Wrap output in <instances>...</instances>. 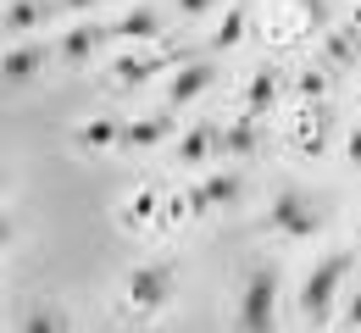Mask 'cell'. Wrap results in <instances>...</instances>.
<instances>
[{
	"instance_id": "obj_24",
	"label": "cell",
	"mask_w": 361,
	"mask_h": 333,
	"mask_svg": "<svg viewBox=\"0 0 361 333\" xmlns=\"http://www.w3.org/2000/svg\"><path fill=\"white\" fill-rule=\"evenodd\" d=\"M67 11H90V6H100V0H61Z\"/></svg>"
},
{
	"instance_id": "obj_5",
	"label": "cell",
	"mask_w": 361,
	"mask_h": 333,
	"mask_svg": "<svg viewBox=\"0 0 361 333\" xmlns=\"http://www.w3.org/2000/svg\"><path fill=\"white\" fill-rule=\"evenodd\" d=\"M212 84H217V67L212 61H183L178 73H173V84H167V100L173 106H195Z\"/></svg>"
},
{
	"instance_id": "obj_1",
	"label": "cell",
	"mask_w": 361,
	"mask_h": 333,
	"mask_svg": "<svg viewBox=\"0 0 361 333\" xmlns=\"http://www.w3.org/2000/svg\"><path fill=\"white\" fill-rule=\"evenodd\" d=\"M345 278H350V250L322 256L312 272H306V284H300V317H306L312 328H328L334 300H339V284H345Z\"/></svg>"
},
{
	"instance_id": "obj_9",
	"label": "cell",
	"mask_w": 361,
	"mask_h": 333,
	"mask_svg": "<svg viewBox=\"0 0 361 333\" xmlns=\"http://www.w3.org/2000/svg\"><path fill=\"white\" fill-rule=\"evenodd\" d=\"M167 134H173V117H139V122H123V150H156Z\"/></svg>"
},
{
	"instance_id": "obj_17",
	"label": "cell",
	"mask_w": 361,
	"mask_h": 333,
	"mask_svg": "<svg viewBox=\"0 0 361 333\" xmlns=\"http://www.w3.org/2000/svg\"><path fill=\"white\" fill-rule=\"evenodd\" d=\"M67 328V317L56 311V306H34L28 317H23V333H61Z\"/></svg>"
},
{
	"instance_id": "obj_11",
	"label": "cell",
	"mask_w": 361,
	"mask_h": 333,
	"mask_svg": "<svg viewBox=\"0 0 361 333\" xmlns=\"http://www.w3.org/2000/svg\"><path fill=\"white\" fill-rule=\"evenodd\" d=\"M111 34H117V39H156V34H161V11L134 6L128 17H117V23H111Z\"/></svg>"
},
{
	"instance_id": "obj_4",
	"label": "cell",
	"mask_w": 361,
	"mask_h": 333,
	"mask_svg": "<svg viewBox=\"0 0 361 333\" xmlns=\"http://www.w3.org/2000/svg\"><path fill=\"white\" fill-rule=\"evenodd\" d=\"M167 300H173V272L167 267H134L128 272V311L134 317H161L167 311Z\"/></svg>"
},
{
	"instance_id": "obj_19",
	"label": "cell",
	"mask_w": 361,
	"mask_h": 333,
	"mask_svg": "<svg viewBox=\"0 0 361 333\" xmlns=\"http://www.w3.org/2000/svg\"><path fill=\"white\" fill-rule=\"evenodd\" d=\"M350 39H361L356 28H350V34H334V39H328V56H334V61H339V67H345V61H350V56H356V45H350Z\"/></svg>"
},
{
	"instance_id": "obj_23",
	"label": "cell",
	"mask_w": 361,
	"mask_h": 333,
	"mask_svg": "<svg viewBox=\"0 0 361 333\" xmlns=\"http://www.w3.org/2000/svg\"><path fill=\"white\" fill-rule=\"evenodd\" d=\"M350 161H356V167H361V128H356V134H350Z\"/></svg>"
},
{
	"instance_id": "obj_14",
	"label": "cell",
	"mask_w": 361,
	"mask_h": 333,
	"mask_svg": "<svg viewBox=\"0 0 361 333\" xmlns=\"http://www.w3.org/2000/svg\"><path fill=\"white\" fill-rule=\"evenodd\" d=\"M39 23H45V6H39V0H11V6H6V34H11V39L34 34Z\"/></svg>"
},
{
	"instance_id": "obj_2",
	"label": "cell",
	"mask_w": 361,
	"mask_h": 333,
	"mask_svg": "<svg viewBox=\"0 0 361 333\" xmlns=\"http://www.w3.org/2000/svg\"><path fill=\"white\" fill-rule=\"evenodd\" d=\"M239 333H278V272L250 267L239 289Z\"/></svg>"
},
{
	"instance_id": "obj_6",
	"label": "cell",
	"mask_w": 361,
	"mask_h": 333,
	"mask_svg": "<svg viewBox=\"0 0 361 333\" xmlns=\"http://www.w3.org/2000/svg\"><path fill=\"white\" fill-rule=\"evenodd\" d=\"M45 61H50L45 45H11L6 61H0V78H6L11 89H17V84H34V78L45 73Z\"/></svg>"
},
{
	"instance_id": "obj_3",
	"label": "cell",
	"mask_w": 361,
	"mask_h": 333,
	"mask_svg": "<svg viewBox=\"0 0 361 333\" xmlns=\"http://www.w3.org/2000/svg\"><path fill=\"white\" fill-rule=\"evenodd\" d=\"M267 228L278 239H312L317 228H322V217H317V206H306V194L300 189H283L272 194V206H267Z\"/></svg>"
},
{
	"instance_id": "obj_8",
	"label": "cell",
	"mask_w": 361,
	"mask_h": 333,
	"mask_svg": "<svg viewBox=\"0 0 361 333\" xmlns=\"http://www.w3.org/2000/svg\"><path fill=\"white\" fill-rule=\"evenodd\" d=\"M212 150H223V128H217V122H195V128L183 134V144H178V161L195 167V161H206Z\"/></svg>"
},
{
	"instance_id": "obj_21",
	"label": "cell",
	"mask_w": 361,
	"mask_h": 333,
	"mask_svg": "<svg viewBox=\"0 0 361 333\" xmlns=\"http://www.w3.org/2000/svg\"><path fill=\"white\" fill-rule=\"evenodd\" d=\"M322 89H328V78H322V73H306V78H300V95H306V100L322 95Z\"/></svg>"
},
{
	"instance_id": "obj_25",
	"label": "cell",
	"mask_w": 361,
	"mask_h": 333,
	"mask_svg": "<svg viewBox=\"0 0 361 333\" xmlns=\"http://www.w3.org/2000/svg\"><path fill=\"white\" fill-rule=\"evenodd\" d=\"M350 28H356V34H361V0H356V11H350Z\"/></svg>"
},
{
	"instance_id": "obj_7",
	"label": "cell",
	"mask_w": 361,
	"mask_h": 333,
	"mask_svg": "<svg viewBox=\"0 0 361 333\" xmlns=\"http://www.w3.org/2000/svg\"><path fill=\"white\" fill-rule=\"evenodd\" d=\"M233 194H239V178L223 172V178H206L200 189H189L183 200V211H195V217H206V211H217V206H233Z\"/></svg>"
},
{
	"instance_id": "obj_22",
	"label": "cell",
	"mask_w": 361,
	"mask_h": 333,
	"mask_svg": "<svg viewBox=\"0 0 361 333\" xmlns=\"http://www.w3.org/2000/svg\"><path fill=\"white\" fill-rule=\"evenodd\" d=\"M350 328H361V289H356V300H350Z\"/></svg>"
},
{
	"instance_id": "obj_10",
	"label": "cell",
	"mask_w": 361,
	"mask_h": 333,
	"mask_svg": "<svg viewBox=\"0 0 361 333\" xmlns=\"http://www.w3.org/2000/svg\"><path fill=\"white\" fill-rule=\"evenodd\" d=\"M278 95H283V78H278V67H262L256 78H250V89H245V111H267V106H278Z\"/></svg>"
},
{
	"instance_id": "obj_16",
	"label": "cell",
	"mask_w": 361,
	"mask_h": 333,
	"mask_svg": "<svg viewBox=\"0 0 361 333\" xmlns=\"http://www.w3.org/2000/svg\"><path fill=\"white\" fill-rule=\"evenodd\" d=\"M78 144H90V150H111V144H123V128L111 122V117H94L78 128Z\"/></svg>"
},
{
	"instance_id": "obj_12",
	"label": "cell",
	"mask_w": 361,
	"mask_h": 333,
	"mask_svg": "<svg viewBox=\"0 0 361 333\" xmlns=\"http://www.w3.org/2000/svg\"><path fill=\"white\" fill-rule=\"evenodd\" d=\"M256 144H262V134H256V111H245L239 122H228V128H223V150H228V156H256Z\"/></svg>"
},
{
	"instance_id": "obj_13",
	"label": "cell",
	"mask_w": 361,
	"mask_h": 333,
	"mask_svg": "<svg viewBox=\"0 0 361 333\" xmlns=\"http://www.w3.org/2000/svg\"><path fill=\"white\" fill-rule=\"evenodd\" d=\"M94 45H100V28H94V23H78V28L61 39V61H67V67H84L94 56Z\"/></svg>"
},
{
	"instance_id": "obj_20",
	"label": "cell",
	"mask_w": 361,
	"mask_h": 333,
	"mask_svg": "<svg viewBox=\"0 0 361 333\" xmlns=\"http://www.w3.org/2000/svg\"><path fill=\"white\" fill-rule=\"evenodd\" d=\"M217 0H178V17H206Z\"/></svg>"
},
{
	"instance_id": "obj_18",
	"label": "cell",
	"mask_w": 361,
	"mask_h": 333,
	"mask_svg": "<svg viewBox=\"0 0 361 333\" xmlns=\"http://www.w3.org/2000/svg\"><path fill=\"white\" fill-rule=\"evenodd\" d=\"M239 39H245V11H228L223 23H217V34H212V45H217V50H233Z\"/></svg>"
},
{
	"instance_id": "obj_15",
	"label": "cell",
	"mask_w": 361,
	"mask_h": 333,
	"mask_svg": "<svg viewBox=\"0 0 361 333\" xmlns=\"http://www.w3.org/2000/svg\"><path fill=\"white\" fill-rule=\"evenodd\" d=\"M161 67H167L161 56H128V61L111 67V78H117V84H145V78H156Z\"/></svg>"
}]
</instances>
